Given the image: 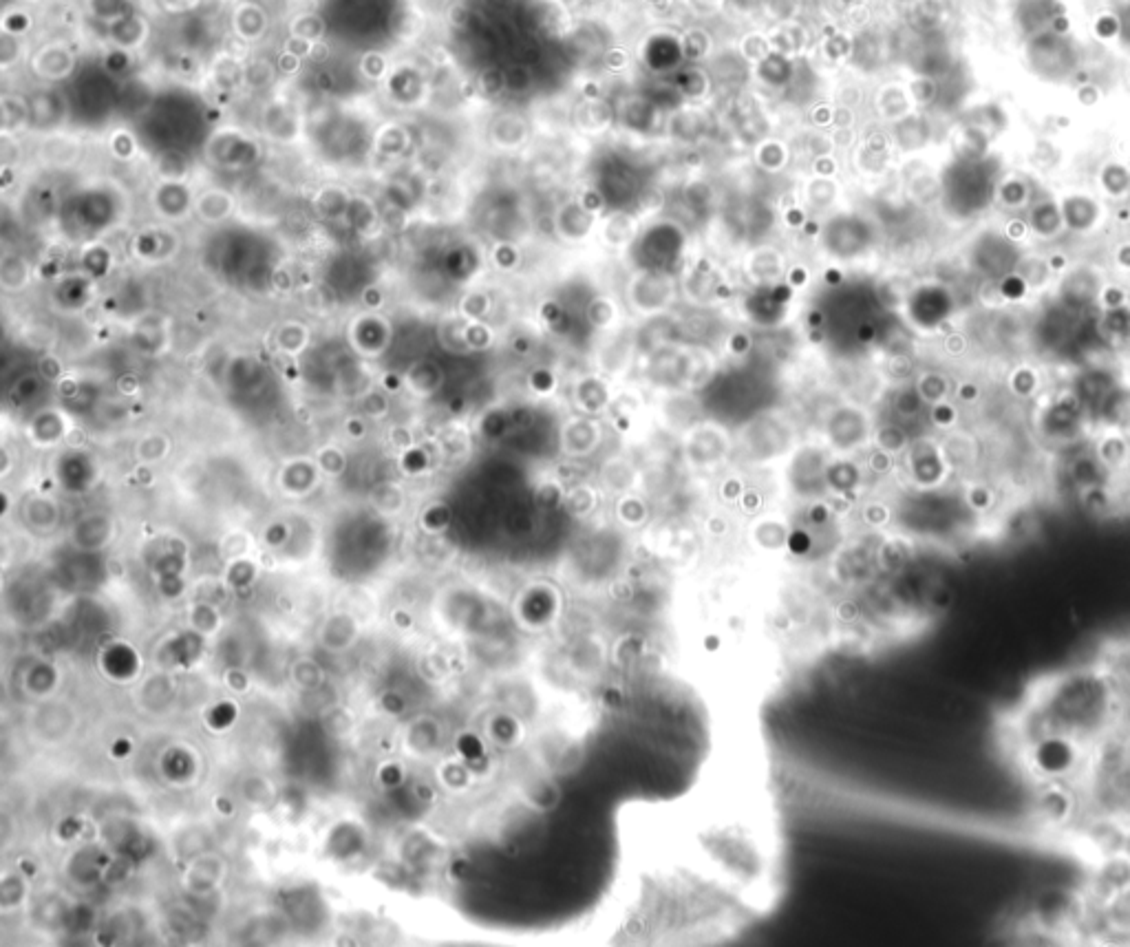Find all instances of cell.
<instances>
[{"label":"cell","mask_w":1130,"mask_h":947,"mask_svg":"<svg viewBox=\"0 0 1130 947\" xmlns=\"http://www.w3.org/2000/svg\"><path fill=\"white\" fill-rule=\"evenodd\" d=\"M1091 438V451L1108 473L1119 477L1130 471V440L1122 429H1100Z\"/></svg>","instance_id":"13"},{"label":"cell","mask_w":1130,"mask_h":947,"mask_svg":"<svg viewBox=\"0 0 1130 947\" xmlns=\"http://www.w3.org/2000/svg\"><path fill=\"white\" fill-rule=\"evenodd\" d=\"M923 407H925V404L919 398V393H916L914 385L908 387V389H903L897 396V400H894V409H897L899 416H903V418L919 416Z\"/></svg>","instance_id":"34"},{"label":"cell","mask_w":1130,"mask_h":947,"mask_svg":"<svg viewBox=\"0 0 1130 947\" xmlns=\"http://www.w3.org/2000/svg\"><path fill=\"white\" fill-rule=\"evenodd\" d=\"M1126 378H1128V380H1130V363H1128V376H1126Z\"/></svg>","instance_id":"44"},{"label":"cell","mask_w":1130,"mask_h":947,"mask_svg":"<svg viewBox=\"0 0 1130 947\" xmlns=\"http://www.w3.org/2000/svg\"><path fill=\"white\" fill-rule=\"evenodd\" d=\"M961 497L965 508L976 517H985L998 506L996 488L985 480H969L963 488Z\"/></svg>","instance_id":"26"},{"label":"cell","mask_w":1130,"mask_h":947,"mask_svg":"<svg viewBox=\"0 0 1130 947\" xmlns=\"http://www.w3.org/2000/svg\"><path fill=\"white\" fill-rule=\"evenodd\" d=\"M1128 78H1130V65H1128Z\"/></svg>","instance_id":"45"},{"label":"cell","mask_w":1130,"mask_h":947,"mask_svg":"<svg viewBox=\"0 0 1130 947\" xmlns=\"http://www.w3.org/2000/svg\"><path fill=\"white\" fill-rule=\"evenodd\" d=\"M850 142H852L850 129H839L837 135H835V140H833V144H837V146H848Z\"/></svg>","instance_id":"42"},{"label":"cell","mask_w":1130,"mask_h":947,"mask_svg":"<svg viewBox=\"0 0 1130 947\" xmlns=\"http://www.w3.org/2000/svg\"><path fill=\"white\" fill-rule=\"evenodd\" d=\"M561 440L565 453L574 457H583L590 455L596 449V444L601 442V429L594 420L574 418L565 424Z\"/></svg>","instance_id":"19"},{"label":"cell","mask_w":1130,"mask_h":947,"mask_svg":"<svg viewBox=\"0 0 1130 947\" xmlns=\"http://www.w3.org/2000/svg\"><path fill=\"white\" fill-rule=\"evenodd\" d=\"M627 292H647V296L632 301V307L643 316H654L665 312L676 296V283L669 279L667 274H652L641 272L636 274L632 283L627 285Z\"/></svg>","instance_id":"10"},{"label":"cell","mask_w":1130,"mask_h":947,"mask_svg":"<svg viewBox=\"0 0 1130 947\" xmlns=\"http://www.w3.org/2000/svg\"><path fill=\"white\" fill-rule=\"evenodd\" d=\"M938 442H941L945 460L950 464L952 473L956 475L974 473L980 460H983V446H980L974 433L956 427L952 431L943 433V438Z\"/></svg>","instance_id":"12"},{"label":"cell","mask_w":1130,"mask_h":947,"mask_svg":"<svg viewBox=\"0 0 1130 947\" xmlns=\"http://www.w3.org/2000/svg\"><path fill=\"white\" fill-rule=\"evenodd\" d=\"M1130 303V294L1124 285L1117 283H1104L1100 299H1097V310H1113V307H1122Z\"/></svg>","instance_id":"33"},{"label":"cell","mask_w":1130,"mask_h":947,"mask_svg":"<svg viewBox=\"0 0 1130 947\" xmlns=\"http://www.w3.org/2000/svg\"><path fill=\"white\" fill-rule=\"evenodd\" d=\"M1066 477H1069V482L1078 493L1086 491V488H1095L1113 482V475L1106 471L1091 449L1075 453L1071 457L1069 464H1066Z\"/></svg>","instance_id":"16"},{"label":"cell","mask_w":1130,"mask_h":947,"mask_svg":"<svg viewBox=\"0 0 1130 947\" xmlns=\"http://www.w3.org/2000/svg\"><path fill=\"white\" fill-rule=\"evenodd\" d=\"M1122 431H1124V433H1126V438H1128V440H1130V416H1128V420H1126V422H1124V427H1122Z\"/></svg>","instance_id":"43"},{"label":"cell","mask_w":1130,"mask_h":947,"mask_svg":"<svg viewBox=\"0 0 1130 947\" xmlns=\"http://www.w3.org/2000/svg\"><path fill=\"white\" fill-rule=\"evenodd\" d=\"M1106 283L1100 268L1089 263L1071 265L1069 270L1058 276V285H1055V301L1062 310L1071 314L1089 312L1091 307L1097 310V299H1100L1102 285Z\"/></svg>","instance_id":"7"},{"label":"cell","mask_w":1130,"mask_h":947,"mask_svg":"<svg viewBox=\"0 0 1130 947\" xmlns=\"http://www.w3.org/2000/svg\"><path fill=\"white\" fill-rule=\"evenodd\" d=\"M1058 204L1062 210L1064 230L1071 234H1080V237H1089V234L1102 228L1106 210L1100 199L1084 190H1073V193H1064L1058 197Z\"/></svg>","instance_id":"9"},{"label":"cell","mask_w":1130,"mask_h":947,"mask_svg":"<svg viewBox=\"0 0 1130 947\" xmlns=\"http://www.w3.org/2000/svg\"><path fill=\"white\" fill-rule=\"evenodd\" d=\"M905 466H908V475L916 488L923 491H934L947 484V480L954 475L950 464H947L941 442L932 438H919L912 440L908 451H905Z\"/></svg>","instance_id":"8"},{"label":"cell","mask_w":1130,"mask_h":947,"mask_svg":"<svg viewBox=\"0 0 1130 947\" xmlns=\"http://www.w3.org/2000/svg\"><path fill=\"white\" fill-rule=\"evenodd\" d=\"M1000 164L989 153L961 155L943 182L947 204L961 217H976L996 201Z\"/></svg>","instance_id":"3"},{"label":"cell","mask_w":1130,"mask_h":947,"mask_svg":"<svg viewBox=\"0 0 1130 947\" xmlns=\"http://www.w3.org/2000/svg\"><path fill=\"white\" fill-rule=\"evenodd\" d=\"M634 232L636 226L632 217L614 215L605 223V243H610V246H625L634 237Z\"/></svg>","instance_id":"31"},{"label":"cell","mask_w":1130,"mask_h":947,"mask_svg":"<svg viewBox=\"0 0 1130 947\" xmlns=\"http://www.w3.org/2000/svg\"><path fill=\"white\" fill-rule=\"evenodd\" d=\"M1130 416V380L1122 378L1091 413L1093 433L1100 429H1122Z\"/></svg>","instance_id":"15"},{"label":"cell","mask_w":1130,"mask_h":947,"mask_svg":"<svg viewBox=\"0 0 1130 947\" xmlns=\"http://www.w3.org/2000/svg\"><path fill=\"white\" fill-rule=\"evenodd\" d=\"M1113 261H1115V268L1124 274H1130V241L1119 243L1113 252Z\"/></svg>","instance_id":"38"},{"label":"cell","mask_w":1130,"mask_h":947,"mask_svg":"<svg viewBox=\"0 0 1130 947\" xmlns=\"http://www.w3.org/2000/svg\"><path fill=\"white\" fill-rule=\"evenodd\" d=\"M1117 40L1119 45L1130 51V0L1117 9Z\"/></svg>","instance_id":"36"},{"label":"cell","mask_w":1130,"mask_h":947,"mask_svg":"<svg viewBox=\"0 0 1130 947\" xmlns=\"http://www.w3.org/2000/svg\"><path fill=\"white\" fill-rule=\"evenodd\" d=\"M874 442H877L879 449L888 451L892 455H899L905 453L910 446V438L908 433H905L897 424H883V427L874 433Z\"/></svg>","instance_id":"29"},{"label":"cell","mask_w":1130,"mask_h":947,"mask_svg":"<svg viewBox=\"0 0 1130 947\" xmlns=\"http://www.w3.org/2000/svg\"><path fill=\"white\" fill-rule=\"evenodd\" d=\"M810 151L815 155H822L826 157L830 153V148H833V140H828V137H810V144H808Z\"/></svg>","instance_id":"40"},{"label":"cell","mask_w":1130,"mask_h":947,"mask_svg":"<svg viewBox=\"0 0 1130 947\" xmlns=\"http://www.w3.org/2000/svg\"><path fill=\"white\" fill-rule=\"evenodd\" d=\"M1102 881H1104V886L1113 892V897L1117 895V892L1128 890L1130 888V859H1126L1122 855L1108 857V861L1102 866Z\"/></svg>","instance_id":"28"},{"label":"cell","mask_w":1130,"mask_h":947,"mask_svg":"<svg viewBox=\"0 0 1130 947\" xmlns=\"http://www.w3.org/2000/svg\"><path fill=\"white\" fill-rule=\"evenodd\" d=\"M1060 16L1058 0H1020L1016 20L1022 29V34L1029 38L1040 34L1044 29H1051L1053 20Z\"/></svg>","instance_id":"18"},{"label":"cell","mask_w":1130,"mask_h":947,"mask_svg":"<svg viewBox=\"0 0 1130 947\" xmlns=\"http://www.w3.org/2000/svg\"><path fill=\"white\" fill-rule=\"evenodd\" d=\"M1082 747L1078 740L1051 733L1022 747V755L1040 782H1062L1078 769Z\"/></svg>","instance_id":"5"},{"label":"cell","mask_w":1130,"mask_h":947,"mask_svg":"<svg viewBox=\"0 0 1130 947\" xmlns=\"http://www.w3.org/2000/svg\"><path fill=\"white\" fill-rule=\"evenodd\" d=\"M945 351L950 356H963L965 351L969 349V340L963 332H950L945 336Z\"/></svg>","instance_id":"37"},{"label":"cell","mask_w":1130,"mask_h":947,"mask_svg":"<svg viewBox=\"0 0 1130 947\" xmlns=\"http://www.w3.org/2000/svg\"><path fill=\"white\" fill-rule=\"evenodd\" d=\"M1016 274L1029 285L1031 294L1047 290L1049 283L1055 279V274L1049 268V261L1042 257H1031V254H1022Z\"/></svg>","instance_id":"27"},{"label":"cell","mask_w":1130,"mask_h":947,"mask_svg":"<svg viewBox=\"0 0 1130 947\" xmlns=\"http://www.w3.org/2000/svg\"><path fill=\"white\" fill-rule=\"evenodd\" d=\"M1033 431L1051 449H1071L1093 435V422L1073 387L1055 389L1038 398Z\"/></svg>","instance_id":"2"},{"label":"cell","mask_w":1130,"mask_h":947,"mask_svg":"<svg viewBox=\"0 0 1130 947\" xmlns=\"http://www.w3.org/2000/svg\"><path fill=\"white\" fill-rule=\"evenodd\" d=\"M914 389H916V393H919V398L923 400L925 407H932V404L954 398L952 378L945 376L943 371H936V369H927V371H923V374L916 376Z\"/></svg>","instance_id":"21"},{"label":"cell","mask_w":1130,"mask_h":947,"mask_svg":"<svg viewBox=\"0 0 1130 947\" xmlns=\"http://www.w3.org/2000/svg\"><path fill=\"white\" fill-rule=\"evenodd\" d=\"M1115 678L1097 669H1073L1044 680L1020 720L1022 747L1051 733L1082 744L1102 736L1117 714Z\"/></svg>","instance_id":"1"},{"label":"cell","mask_w":1130,"mask_h":947,"mask_svg":"<svg viewBox=\"0 0 1130 947\" xmlns=\"http://www.w3.org/2000/svg\"><path fill=\"white\" fill-rule=\"evenodd\" d=\"M892 457H894L892 453L883 451V449H879V446H877V451H874V453L870 455V466H872V471H877V473H888V471H890V468H892Z\"/></svg>","instance_id":"39"},{"label":"cell","mask_w":1130,"mask_h":947,"mask_svg":"<svg viewBox=\"0 0 1130 947\" xmlns=\"http://www.w3.org/2000/svg\"><path fill=\"white\" fill-rule=\"evenodd\" d=\"M1022 254L1025 252L1020 250V243L1011 239L1007 232L985 230L980 232V237L974 241L972 250H969V261L974 263V270L983 279L998 283L1000 279L1016 272Z\"/></svg>","instance_id":"6"},{"label":"cell","mask_w":1130,"mask_h":947,"mask_svg":"<svg viewBox=\"0 0 1130 947\" xmlns=\"http://www.w3.org/2000/svg\"><path fill=\"white\" fill-rule=\"evenodd\" d=\"M746 272H749V279H753L755 283L780 281L784 274L782 254L775 252L773 248H762L758 252H753L749 257V263H746Z\"/></svg>","instance_id":"24"},{"label":"cell","mask_w":1130,"mask_h":947,"mask_svg":"<svg viewBox=\"0 0 1130 947\" xmlns=\"http://www.w3.org/2000/svg\"><path fill=\"white\" fill-rule=\"evenodd\" d=\"M1025 223L1031 237L1040 241H1055L1062 232H1066L1058 199L1051 195L1033 197L1029 208L1025 210Z\"/></svg>","instance_id":"14"},{"label":"cell","mask_w":1130,"mask_h":947,"mask_svg":"<svg viewBox=\"0 0 1130 947\" xmlns=\"http://www.w3.org/2000/svg\"><path fill=\"white\" fill-rule=\"evenodd\" d=\"M1119 380H1122V376H1117L1115 369H1108L1104 365H1093L1082 371V376L1078 378V382H1075L1073 389L1082 398L1084 407L1091 416L1097 404H1100V400L1108 393V389H1113Z\"/></svg>","instance_id":"17"},{"label":"cell","mask_w":1130,"mask_h":947,"mask_svg":"<svg viewBox=\"0 0 1130 947\" xmlns=\"http://www.w3.org/2000/svg\"><path fill=\"white\" fill-rule=\"evenodd\" d=\"M833 117H835V122H837L839 129H850V126H852V111H850V106H841V109H837V111L833 113Z\"/></svg>","instance_id":"41"},{"label":"cell","mask_w":1130,"mask_h":947,"mask_svg":"<svg viewBox=\"0 0 1130 947\" xmlns=\"http://www.w3.org/2000/svg\"><path fill=\"white\" fill-rule=\"evenodd\" d=\"M930 411V422L938 431H952L958 427V418H961V411H958V402L952 400H943L938 404H932V407H927Z\"/></svg>","instance_id":"30"},{"label":"cell","mask_w":1130,"mask_h":947,"mask_svg":"<svg viewBox=\"0 0 1130 947\" xmlns=\"http://www.w3.org/2000/svg\"><path fill=\"white\" fill-rule=\"evenodd\" d=\"M1097 182H1100V188H1102V193L1106 197H1111L1115 201H1122V199L1130 197V166L1124 164V162H1119V159L1106 162L1100 168Z\"/></svg>","instance_id":"25"},{"label":"cell","mask_w":1130,"mask_h":947,"mask_svg":"<svg viewBox=\"0 0 1130 947\" xmlns=\"http://www.w3.org/2000/svg\"><path fill=\"white\" fill-rule=\"evenodd\" d=\"M1027 62L1038 78L1047 82H1066L1080 67V49L1071 36L1055 29H1044L1027 38Z\"/></svg>","instance_id":"4"},{"label":"cell","mask_w":1130,"mask_h":947,"mask_svg":"<svg viewBox=\"0 0 1130 947\" xmlns=\"http://www.w3.org/2000/svg\"><path fill=\"white\" fill-rule=\"evenodd\" d=\"M1075 795L1062 782H1042L1036 795V815L1044 826L1060 828L1075 815Z\"/></svg>","instance_id":"11"},{"label":"cell","mask_w":1130,"mask_h":947,"mask_svg":"<svg viewBox=\"0 0 1130 947\" xmlns=\"http://www.w3.org/2000/svg\"><path fill=\"white\" fill-rule=\"evenodd\" d=\"M980 396H983V389L974 380H961L958 385H954V400L958 404H974L980 400Z\"/></svg>","instance_id":"35"},{"label":"cell","mask_w":1130,"mask_h":947,"mask_svg":"<svg viewBox=\"0 0 1130 947\" xmlns=\"http://www.w3.org/2000/svg\"><path fill=\"white\" fill-rule=\"evenodd\" d=\"M1007 387L1014 398L1033 400L1042 393V371L1033 363H1020L1009 371Z\"/></svg>","instance_id":"23"},{"label":"cell","mask_w":1130,"mask_h":947,"mask_svg":"<svg viewBox=\"0 0 1130 947\" xmlns=\"http://www.w3.org/2000/svg\"><path fill=\"white\" fill-rule=\"evenodd\" d=\"M1100 312V321L1097 329L1100 334L1111 343L1113 347H1124L1130 343V303L1122 307H1113V310H1097Z\"/></svg>","instance_id":"22"},{"label":"cell","mask_w":1130,"mask_h":947,"mask_svg":"<svg viewBox=\"0 0 1130 947\" xmlns=\"http://www.w3.org/2000/svg\"><path fill=\"white\" fill-rule=\"evenodd\" d=\"M618 318V310L612 299H607V296H596V299L588 305V321L599 327V329H607L612 327L614 321Z\"/></svg>","instance_id":"32"},{"label":"cell","mask_w":1130,"mask_h":947,"mask_svg":"<svg viewBox=\"0 0 1130 947\" xmlns=\"http://www.w3.org/2000/svg\"><path fill=\"white\" fill-rule=\"evenodd\" d=\"M996 199L1000 201L1002 208L1011 212H1025L1033 201V188L1027 182V177L1002 175L996 188Z\"/></svg>","instance_id":"20"}]
</instances>
